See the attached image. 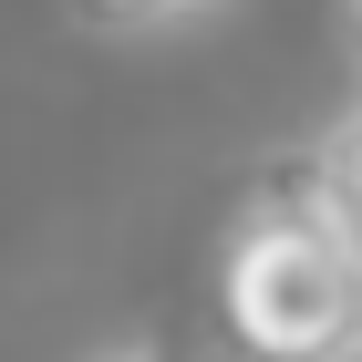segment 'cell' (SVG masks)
Returning <instances> with one entry per match:
<instances>
[{"label":"cell","mask_w":362,"mask_h":362,"mask_svg":"<svg viewBox=\"0 0 362 362\" xmlns=\"http://www.w3.org/2000/svg\"><path fill=\"white\" fill-rule=\"evenodd\" d=\"M310 207H321V218H332V238L362 259V104L341 114L321 145H310Z\"/></svg>","instance_id":"cell-2"},{"label":"cell","mask_w":362,"mask_h":362,"mask_svg":"<svg viewBox=\"0 0 362 362\" xmlns=\"http://www.w3.org/2000/svg\"><path fill=\"white\" fill-rule=\"evenodd\" d=\"M341 21H352V52H362V0H341Z\"/></svg>","instance_id":"cell-4"},{"label":"cell","mask_w":362,"mask_h":362,"mask_svg":"<svg viewBox=\"0 0 362 362\" xmlns=\"http://www.w3.org/2000/svg\"><path fill=\"white\" fill-rule=\"evenodd\" d=\"M176 11H197V0H83V21H104V31H156Z\"/></svg>","instance_id":"cell-3"},{"label":"cell","mask_w":362,"mask_h":362,"mask_svg":"<svg viewBox=\"0 0 362 362\" xmlns=\"http://www.w3.org/2000/svg\"><path fill=\"white\" fill-rule=\"evenodd\" d=\"M218 300H228V332L269 362H352L362 352V259L332 238V218L310 197L238 207Z\"/></svg>","instance_id":"cell-1"}]
</instances>
